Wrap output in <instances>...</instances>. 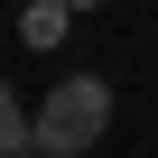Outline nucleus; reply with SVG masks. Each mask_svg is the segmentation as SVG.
I'll return each instance as SVG.
<instances>
[{"instance_id":"1","label":"nucleus","mask_w":158,"mask_h":158,"mask_svg":"<svg viewBox=\"0 0 158 158\" xmlns=\"http://www.w3.org/2000/svg\"><path fill=\"white\" fill-rule=\"evenodd\" d=\"M102 130H112V84L102 74H65L37 102V158H84Z\"/></svg>"},{"instance_id":"2","label":"nucleus","mask_w":158,"mask_h":158,"mask_svg":"<svg viewBox=\"0 0 158 158\" xmlns=\"http://www.w3.org/2000/svg\"><path fill=\"white\" fill-rule=\"evenodd\" d=\"M65 19H74L65 0H28V10H19V37H28V47H56V37H65Z\"/></svg>"},{"instance_id":"3","label":"nucleus","mask_w":158,"mask_h":158,"mask_svg":"<svg viewBox=\"0 0 158 158\" xmlns=\"http://www.w3.org/2000/svg\"><path fill=\"white\" fill-rule=\"evenodd\" d=\"M10 149H37V121L19 112V93H10V84H0V158H10Z\"/></svg>"},{"instance_id":"4","label":"nucleus","mask_w":158,"mask_h":158,"mask_svg":"<svg viewBox=\"0 0 158 158\" xmlns=\"http://www.w3.org/2000/svg\"><path fill=\"white\" fill-rule=\"evenodd\" d=\"M65 10H84V0H65Z\"/></svg>"}]
</instances>
